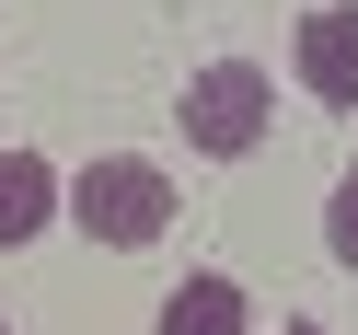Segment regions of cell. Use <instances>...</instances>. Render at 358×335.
I'll return each instance as SVG.
<instances>
[{"label": "cell", "instance_id": "6da1fadb", "mask_svg": "<svg viewBox=\"0 0 358 335\" xmlns=\"http://www.w3.org/2000/svg\"><path fill=\"white\" fill-rule=\"evenodd\" d=\"M58 220H81L93 243H116V255H139V243H162L173 231V173L162 162H139V150H104V162H81L70 173V208Z\"/></svg>", "mask_w": 358, "mask_h": 335}, {"label": "cell", "instance_id": "7a4b0ae2", "mask_svg": "<svg viewBox=\"0 0 358 335\" xmlns=\"http://www.w3.org/2000/svg\"><path fill=\"white\" fill-rule=\"evenodd\" d=\"M173 127H185V150H208V162L266 150V127H278V81H266V58H208V70L185 81V104H173Z\"/></svg>", "mask_w": 358, "mask_h": 335}, {"label": "cell", "instance_id": "3957f363", "mask_svg": "<svg viewBox=\"0 0 358 335\" xmlns=\"http://www.w3.org/2000/svg\"><path fill=\"white\" fill-rule=\"evenodd\" d=\"M289 81H301L312 104H335V116H358V0L301 12V35H289Z\"/></svg>", "mask_w": 358, "mask_h": 335}, {"label": "cell", "instance_id": "277c9868", "mask_svg": "<svg viewBox=\"0 0 358 335\" xmlns=\"http://www.w3.org/2000/svg\"><path fill=\"white\" fill-rule=\"evenodd\" d=\"M150 335H255V289L220 278V266H196V278H173V301L150 312Z\"/></svg>", "mask_w": 358, "mask_h": 335}, {"label": "cell", "instance_id": "5b68a950", "mask_svg": "<svg viewBox=\"0 0 358 335\" xmlns=\"http://www.w3.org/2000/svg\"><path fill=\"white\" fill-rule=\"evenodd\" d=\"M58 208H70V185H58L47 150H0V255H12V243H35Z\"/></svg>", "mask_w": 358, "mask_h": 335}, {"label": "cell", "instance_id": "8992f818", "mask_svg": "<svg viewBox=\"0 0 358 335\" xmlns=\"http://www.w3.org/2000/svg\"><path fill=\"white\" fill-rule=\"evenodd\" d=\"M324 255L358 266V173H335V197H324Z\"/></svg>", "mask_w": 358, "mask_h": 335}, {"label": "cell", "instance_id": "52a82bcc", "mask_svg": "<svg viewBox=\"0 0 358 335\" xmlns=\"http://www.w3.org/2000/svg\"><path fill=\"white\" fill-rule=\"evenodd\" d=\"M278 335H324V324H278Z\"/></svg>", "mask_w": 358, "mask_h": 335}, {"label": "cell", "instance_id": "ba28073f", "mask_svg": "<svg viewBox=\"0 0 358 335\" xmlns=\"http://www.w3.org/2000/svg\"><path fill=\"white\" fill-rule=\"evenodd\" d=\"M0 335H12V324H0Z\"/></svg>", "mask_w": 358, "mask_h": 335}]
</instances>
